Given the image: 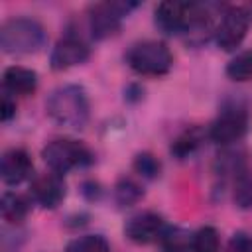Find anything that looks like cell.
I'll return each mask as SVG.
<instances>
[{"label": "cell", "instance_id": "10", "mask_svg": "<svg viewBox=\"0 0 252 252\" xmlns=\"http://www.w3.org/2000/svg\"><path fill=\"white\" fill-rule=\"evenodd\" d=\"M89 57H91V47H89L79 35L67 33V35L61 37V39L55 43V47L51 49L49 63H51V69H55V71H65V69H71V67H75V65L85 63Z\"/></svg>", "mask_w": 252, "mask_h": 252}, {"label": "cell", "instance_id": "24", "mask_svg": "<svg viewBox=\"0 0 252 252\" xmlns=\"http://www.w3.org/2000/svg\"><path fill=\"white\" fill-rule=\"evenodd\" d=\"M16 116V98L8 93L2 94V106H0V118L2 122H8Z\"/></svg>", "mask_w": 252, "mask_h": 252}, {"label": "cell", "instance_id": "11", "mask_svg": "<svg viewBox=\"0 0 252 252\" xmlns=\"http://www.w3.org/2000/svg\"><path fill=\"white\" fill-rule=\"evenodd\" d=\"M30 197L35 205H39L43 209L59 207L61 201L65 199L63 175L49 171V173H41V175L33 177L32 185H30Z\"/></svg>", "mask_w": 252, "mask_h": 252}, {"label": "cell", "instance_id": "17", "mask_svg": "<svg viewBox=\"0 0 252 252\" xmlns=\"http://www.w3.org/2000/svg\"><path fill=\"white\" fill-rule=\"evenodd\" d=\"M144 197V189L132 177H120L114 185V201L120 207H132Z\"/></svg>", "mask_w": 252, "mask_h": 252}, {"label": "cell", "instance_id": "8", "mask_svg": "<svg viewBox=\"0 0 252 252\" xmlns=\"http://www.w3.org/2000/svg\"><path fill=\"white\" fill-rule=\"evenodd\" d=\"M248 130V112L244 106H224L209 128V138L219 146L238 142Z\"/></svg>", "mask_w": 252, "mask_h": 252}, {"label": "cell", "instance_id": "18", "mask_svg": "<svg viewBox=\"0 0 252 252\" xmlns=\"http://www.w3.org/2000/svg\"><path fill=\"white\" fill-rule=\"evenodd\" d=\"M220 248V238L215 226H201L193 232L191 238V252H219Z\"/></svg>", "mask_w": 252, "mask_h": 252}, {"label": "cell", "instance_id": "21", "mask_svg": "<svg viewBox=\"0 0 252 252\" xmlns=\"http://www.w3.org/2000/svg\"><path fill=\"white\" fill-rule=\"evenodd\" d=\"M203 142V134H201V130L199 128H189V130H185L173 144H171V152L177 156V158H187V156H191L197 148H199V144Z\"/></svg>", "mask_w": 252, "mask_h": 252}, {"label": "cell", "instance_id": "12", "mask_svg": "<svg viewBox=\"0 0 252 252\" xmlns=\"http://www.w3.org/2000/svg\"><path fill=\"white\" fill-rule=\"evenodd\" d=\"M33 173V161L22 148H10L0 158V177L6 185H20Z\"/></svg>", "mask_w": 252, "mask_h": 252}, {"label": "cell", "instance_id": "20", "mask_svg": "<svg viewBox=\"0 0 252 252\" xmlns=\"http://www.w3.org/2000/svg\"><path fill=\"white\" fill-rule=\"evenodd\" d=\"M226 75L238 83L250 81L252 79V51H242L236 57H232L226 65Z\"/></svg>", "mask_w": 252, "mask_h": 252}, {"label": "cell", "instance_id": "5", "mask_svg": "<svg viewBox=\"0 0 252 252\" xmlns=\"http://www.w3.org/2000/svg\"><path fill=\"white\" fill-rule=\"evenodd\" d=\"M41 158L45 165L49 167V171L59 173V175H65L73 169L93 163V152L83 142L73 140V138L51 140L41 150Z\"/></svg>", "mask_w": 252, "mask_h": 252}, {"label": "cell", "instance_id": "22", "mask_svg": "<svg viewBox=\"0 0 252 252\" xmlns=\"http://www.w3.org/2000/svg\"><path fill=\"white\" fill-rule=\"evenodd\" d=\"M134 169L142 175V177H148V179H154L159 175V169H161V163L156 156L148 154V152H142L136 156L134 159Z\"/></svg>", "mask_w": 252, "mask_h": 252}, {"label": "cell", "instance_id": "19", "mask_svg": "<svg viewBox=\"0 0 252 252\" xmlns=\"http://www.w3.org/2000/svg\"><path fill=\"white\" fill-rule=\"evenodd\" d=\"M65 252H110V244L102 234H83L73 238Z\"/></svg>", "mask_w": 252, "mask_h": 252}, {"label": "cell", "instance_id": "15", "mask_svg": "<svg viewBox=\"0 0 252 252\" xmlns=\"http://www.w3.org/2000/svg\"><path fill=\"white\" fill-rule=\"evenodd\" d=\"M193 234L181 226H167L159 238L161 252H191Z\"/></svg>", "mask_w": 252, "mask_h": 252}, {"label": "cell", "instance_id": "14", "mask_svg": "<svg viewBox=\"0 0 252 252\" xmlns=\"http://www.w3.org/2000/svg\"><path fill=\"white\" fill-rule=\"evenodd\" d=\"M30 199L20 195V193H14V191H6L0 199V215L6 222H12V224H18L22 222L28 213H30Z\"/></svg>", "mask_w": 252, "mask_h": 252}, {"label": "cell", "instance_id": "13", "mask_svg": "<svg viewBox=\"0 0 252 252\" xmlns=\"http://www.w3.org/2000/svg\"><path fill=\"white\" fill-rule=\"evenodd\" d=\"M2 87H4V93L12 94L14 98L28 96L37 89V73L22 65H12L2 75Z\"/></svg>", "mask_w": 252, "mask_h": 252}, {"label": "cell", "instance_id": "23", "mask_svg": "<svg viewBox=\"0 0 252 252\" xmlns=\"http://www.w3.org/2000/svg\"><path fill=\"white\" fill-rule=\"evenodd\" d=\"M228 252H252V236L248 232H234L228 242Z\"/></svg>", "mask_w": 252, "mask_h": 252}, {"label": "cell", "instance_id": "3", "mask_svg": "<svg viewBox=\"0 0 252 252\" xmlns=\"http://www.w3.org/2000/svg\"><path fill=\"white\" fill-rule=\"evenodd\" d=\"M47 41L43 26L33 18H10L0 26V47L10 55H28L39 51Z\"/></svg>", "mask_w": 252, "mask_h": 252}, {"label": "cell", "instance_id": "4", "mask_svg": "<svg viewBox=\"0 0 252 252\" xmlns=\"http://www.w3.org/2000/svg\"><path fill=\"white\" fill-rule=\"evenodd\" d=\"M126 63L134 73L142 77H161L169 73L173 65V55L163 41L144 39L128 49Z\"/></svg>", "mask_w": 252, "mask_h": 252}, {"label": "cell", "instance_id": "1", "mask_svg": "<svg viewBox=\"0 0 252 252\" xmlns=\"http://www.w3.org/2000/svg\"><path fill=\"white\" fill-rule=\"evenodd\" d=\"M209 6L199 2H161L156 6L154 22L167 35L179 33H203L211 30L209 26Z\"/></svg>", "mask_w": 252, "mask_h": 252}, {"label": "cell", "instance_id": "9", "mask_svg": "<svg viewBox=\"0 0 252 252\" xmlns=\"http://www.w3.org/2000/svg\"><path fill=\"white\" fill-rule=\"evenodd\" d=\"M165 228H167V224L161 215H158L154 211H144L126 220L124 234L128 240H132L136 244H152V242H159Z\"/></svg>", "mask_w": 252, "mask_h": 252}, {"label": "cell", "instance_id": "16", "mask_svg": "<svg viewBox=\"0 0 252 252\" xmlns=\"http://www.w3.org/2000/svg\"><path fill=\"white\" fill-rule=\"evenodd\" d=\"M232 201L238 209H250L252 207V173L244 167L234 171Z\"/></svg>", "mask_w": 252, "mask_h": 252}, {"label": "cell", "instance_id": "25", "mask_svg": "<svg viewBox=\"0 0 252 252\" xmlns=\"http://www.w3.org/2000/svg\"><path fill=\"white\" fill-rule=\"evenodd\" d=\"M250 16H252V12H250Z\"/></svg>", "mask_w": 252, "mask_h": 252}, {"label": "cell", "instance_id": "6", "mask_svg": "<svg viewBox=\"0 0 252 252\" xmlns=\"http://www.w3.org/2000/svg\"><path fill=\"white\" fill-rule=\"evenodd\" d=\"M138 8L136 2H100L89 12V28L94 39H106L118 33L122 20Z\"/></svg>", "mask_w": 252, "mask_h": 252}, {"label": "cell", "instance_id": "2", "mask_svg": "<svg viewBox=\"0 0 252 252\" xmlns=\"http://www.w3.org/2000/svg\"><path fill=\"white\" fill-rule=\"evenodd\" d=\"M47 114L53 122L63 128L81 130L87 126L91 116V104L87 91L79 85H63L57 87L47 98Z\"/></svg>", "mask_w": 252, "mask_h": 252}, {"label": "cell", "instance_id": "7", "mask_svg": "<svg viewBox=\"0 0 252 252\" xmlns=\"http://www.w3.org/2000/svg\"><path fill=\"white\" fill-rule=\"evenodd\" d=\"M248 26H250V12L246 8H242V6L224 8L220 14V20L213 32L217 45L224 51H234L244 41V37L248 33Z\"/></svg>", "mask_w": 252, "mask_h": 252}]
</instances>
